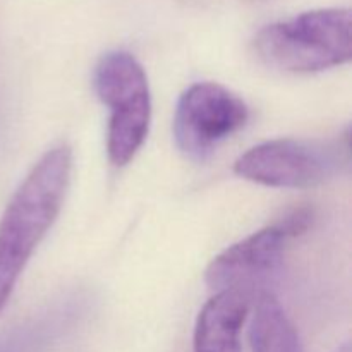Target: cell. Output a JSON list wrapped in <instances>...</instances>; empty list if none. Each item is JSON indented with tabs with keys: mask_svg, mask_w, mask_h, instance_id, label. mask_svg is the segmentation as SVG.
Wrapping results in <instances>:
<instances>
[{
	"mask_svg": "<svg viewBox=\"0 0 352 352\" xmlns=\"http://www.w3.org/2000/svg\"><path fill=\"white\" fill-rule=\"evenodd\" d=\"M71 172V148H50L10 198L0 219V313L10 301L34 250L57 220Z\"/></svg>",
	"mask_w": 352,
	"mask_h": 352,
	"instance_id": "1",
	"label": "cell"
},
{
	"mask_svg": "<svg viewBox=\"0 0 352 352\" xmlns=\"http://www.w3.org/2000/svg\"><path fill=\"white\" fill-rule=\"evenodd\" d=\"M254 50L267 65L294 74L347 64L352 57L351 10L316 9L268 24L254 38Z\"/></svg>",
	"mask_w": 352,
	"mask_h": 352,
	"instance_id": "2",
	"label": "cell"
},
{
	"mask_svg": "<svg viewBox=\"0 0 352 352\" xmlns=\"http://www.w3.org/2000/svg\"><path fill=\"white\" fill-rule=\"evenodd\" d=\"M95 89L109 107L107 155L113 167H126L143 146L151 122L146 72L134 55L109 52L95 69Z\"/></svg>",
	"mask_w": 352,
	"mask_h": 352,
	"instance_id": "3",
	"label": "cell"
},
{
	"mask_svg": "<svg viewBox=\"0 0 352 352\" xmlns=\"http://www.w3.org/2000/svg\"><path fill=\"white\" fill-rule=\"evenodd\" d=\"M349 148L316 140L267 141L241 155L234 172L241 179L282 189H309L323 184L344 165Z\"/></svg>",
	"mask_w": 352,
	"mask_h": 352,
	"instance_id": "4",
	"label": "cell"
},
{
	"mask_svg": "<svg viewBox=\"0 0 352 352\" xmlns=\"http://www.w3.org/2000/svg\"><path fill=\"white\" fill-rule=\"evenodd\" d=\"M250 119L246 102L219 82H195L179 98L174 140L181 153L203 162Z\"/></svg>",
	"mask_w": 352,
	"mask_h": 352,
	"instance_id": "5",
	"label": "cell"
},
{
	"mask_svg": "<svg viewBox=\"0 0 352 352\" xmlns=\"http://www.w3.org/2000/svg\"><path fill=\"white\" fill-rule=\"evenodd\" d=\"M294 237L277 220L272 226L244 237L213 258L205 274L212 291H246L256 296L278 272L287 243Z\"/></svg>",
	"mask_w": 352,
	"mask_h": 352,
	"instance_id": "6",
	"label": "cell"
},
{
	"mask_svg": "<svg viewBox=\"0 0 352 352\" xmlns=\"http://www.w3.org/2000/svg\"><path fill=\"white\" fill-rule=\"evenodd\" d=\"M254 294L220 291L199 311L192 352H241V332L250 315Z\"/></svg>",
	"mask_w": 352,
	"mask_h": 352,
	"instance_id": "7",
	"label": "cell"
},
{
	"mask_svg": "<svg viewBox=\"0 0 352 352\" xmlns=\"http://www.w3.org/2000/svg\"><path fill=\"white\" fill-rule=\"evenodd\" d=\"M253 302L254 313L250 325L253 352H305L298 330L272 292H260Z\"/></svg>",
	"mask_w": 352,
	"mask_h": 352,
	"instance_id": "8",
	"label": "cell"
},
{
	"mask_svg": "<svg viewBox=\"0 0 352 352\" xmlns=\"http://www.w3.org/2000/svg\"><path fill=\"white\" fill-rule=\"evenodd\" d=\"M336 352H351V346L349 344H344V346L340 347V349H337Z\"/></svg>",
	"mask_w": 352,
	"mask_h": 352,
	"instance_id": "9",
	"label": "cell"
}]
</instances>
